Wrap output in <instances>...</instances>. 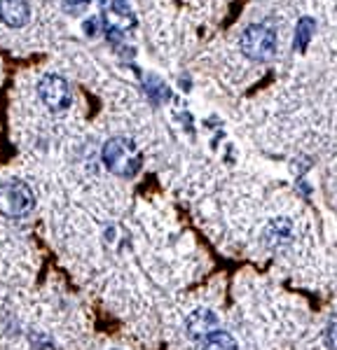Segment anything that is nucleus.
Returning <instances> with one entry per match:
<instances>
[{"label": "nucleus", "mask_w": 337, "mask_h": 350, "mask_svg": "<svg viewBox=\"0 0 337 350\" xmlns=\"http://www.w3.org/2000/svg\"><path fill=\"white\" fill-rule=\"evenodd\" d=\"M103 163L110 173L120 175V178H134L143 168V154H140L138 145L132 138L117 135L110 138L103 145Z\"/></svg>", "instance_id": "nucleus-1"}, {"label": "nucleus", "mask_w": 337, "mask_h": 350, "mask_svg": "<svg viewBox=\"0 0 337 350\" xmlns=\"http://www.w3.org/2000/svg\"><path fill=\"white\" fill-rule=\"evenodd\" d=\"M36 208V196L31 187L21 180H5L0 183V215L10 219H24Z\"/></svg>", "instance_id": "nucleus-2"}, {"label": "nucleus", "mask_w": 337, "mask_h": 350, "mask_svg": "<svg viewBox=\"0 0 337 350\" xmlns=\"http://www.w3.org/2000/svg\"><path fill=\"white\" fill-rule=\"evenodd\" d=\"M241 52L251 61H267L277 52V33L265 24H253L241 36Z\"/></svg>", "instance_id": "nucleus-3"}, {"label": "nucleus", "mask_w": 337, "mask_h": 350, "mask_svg": "<svg viewBox=\"0 0 337 350\" xmlns=\"http://www.w3.org/2000/svg\"><path fill=\"white\" fill-rule=\"evenodd\" d=\"M38 96L45 105H47L52 112H64L73 105V87L66 77L61 75H45L40 82H38Z\"/></svg>", "instance_id": "nucleus-4"}, {"label": "nucleus", "mask_w": 337, "mask_h": 350, "mask_svg": "<svg viewBox=\"0 0 337 350\" xmlns=\"http://www.w3.org/2000/svg\"><path fill=\"white\" fill-rule=\"evenodd\" d=\"M216 327H218V315L211 308H197L185 320V332L195 341H204L211 332H216Z\"/></svg>", "instance_id": "nucleus-5"}, {"label": "nucleus", "mask_w": 337, "mask_h": 350, "mask_svg": "<svg viewBox=\"0 0 337 350\" xmlns=\"http://www.w3.org/2000/svg\"><path fill=\"white\" fill-rule=\"evenodd\" d=\"M31 19L28 0H0V21L10 28H21Z\"/></svg>", "instance_id": "nucleus-6"}, {"label": "nucleus", "mask_w": 337, "mask_h": 350, "mask_svg": "<svg viewBox=\"0 0 337 350\" xmlns=\"http://www.w3.org/2000/svg\"><path fill=\"white\" fill-rule=\"evenodd\" d=\"M201 350H239V346L232 334H227V332H223V329H216L204 338Z\"/></svg>", "instance_id": "nucleus-7"}, {"label": "nucleus", "mask_w": 337, "mask_h": 350, "mask_svg": "<svg viewBox=\"0 0 337 350\" xmlns=\"http://www.w3.org/2000/svg\"><path fill=\"white\" fill-rule=\"evenodd\" d=\"M312 36H314V19L312 16H302L295 28V49L297 52H302V49L307 47L309 40H312Z\"/></svg>", "instance_id": "nucleus-8"}, {"label": "nucleus", "mask_w": 337, "mask_h": 350, "mask_svg": "<svg viewBox=\"0 0 337 350\" xmlns=\"http://www.w3.org/2000/svg\"><path fill=\"white\" fill-rule=\"evenodd\" d=\"M325 343L330 350H337V318H333L325 327Z\"/></svg>", "instance_id": "nucleus-9"}, {"label": "nucleus", "mask_w": 337, "mask_h": 350, "mask_svg": "<svg viewBox=\"0 0 337 350\" xmlns=\"http://www.w3.org/2000/svg\"><path fill=\"white\" fill-rule=\"evenodd\" d=\"M150 92H153V96H155V98L157 100H160V98H166V87H164V84H162L160 80H155V77H153V80H148V94Z\"/></svg>", "instance_id": "nucleus-10"}, {"label": "nucleus", "mask_w": 337, "mask_h": 350, "mask_svg": "<svg viewBox=\"0 0 337 350\" xmlns=\"http://www.w3.org/2000/svg\"><path fill=\"white\" fill-rule=\"evenodd\" d=\"M84 33H87L89 38L99 36V33H101V19H99V16H92V19L84 21Z\"/></svg>", "instance_id": "nucleus-11"}, {"label": "nucleus", "mask_w": 337, "mask_h": 350, "mask_svg": "<svg viewBox=\"0 0 337 350\" xmlns=\"http://www.w3.org/2000/svg\"><path fill=\"white\" fill-rule=\"evenodd\" d=\"M89 3H92V0H66V10H68V12H82L84 8H89Z\"/></svg>", "instance_id": "nucleus-12"}, {"label": "nucleus", "mask_w": 337, "mask_h": 350, "mask_svg": "<svg viewBox=\"0 0 337 350\" xmlns=\"http://www.w3.org/2000/svg\"><path fill=\"white\" fill-rule=\"evenodd\" d=\"M99 3H101V8H110V5H112V0H99Z\"/></svg>", "instance_id": "nucleus-13"}]
</instances>
